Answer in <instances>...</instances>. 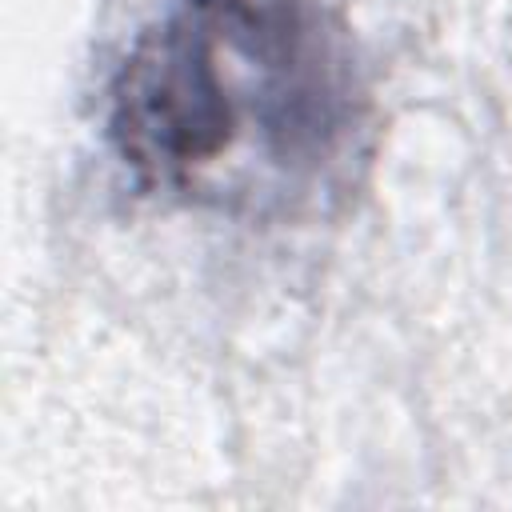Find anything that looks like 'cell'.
<instances>
[{"label":"cell","instance_id":"1","mask_svg":"<svg viewBox=\"0 0 512 512\" xmlns=\"http://www.w3.org/2000/svg\"><path fill=\"white\" fill-rule=\"evenodd\" d=\"M104 136L148 196L304 220L360 184L376 100L328 0H168L108 80Z\"/></svg>","mask_w":512,"mask_h":512}]
</instances>
